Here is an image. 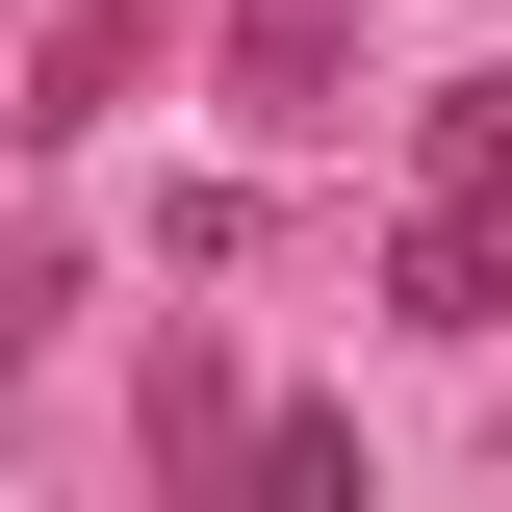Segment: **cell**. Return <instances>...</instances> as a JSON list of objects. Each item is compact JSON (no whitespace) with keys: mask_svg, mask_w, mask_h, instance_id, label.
Instances as JSON below:
<instances>
[{"mask_svg":"<svg viewBox=\"0 0 512 512\" xmlns=\"http://www.w3.org/2000/svg\"><path fill=\"white\" fill-rule=\"evenodd\" d=\"M333 77H359V0H231V128H282V154H308V128H359Z\"/></svg>","mask_w":512,"mask_h":512,"instance_id":"cell-2","label":"cell"},{"mask_svg":"<svg viewBox=\"0 0 512 512\" xmlns=\"http://www.w3.org/2000/svg\"><path fill=\"white\" fill-rule=\"evenodd\" d=\"M128 77H154V0H77V26H52V77H26V128H103Z\"/></svg>","mask_w":512,"mask_h":512,"instance_id":"cell-3","label":"cell"},{"mask_svg":"<svg viewBox=\"0 0 512 512\" xmlns=\"http://www.w3.org/2000/svg\"><path fill=\"white\" fill-rule=\"evenodd\" d=\"M384 308H410V333H512V154L410 180V231H384Z\"/></svg>","mask_w":512,"mask_h":512,"instance_id":"cell-1","label":"cell"}]
</instances>
